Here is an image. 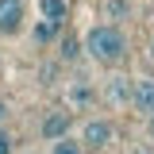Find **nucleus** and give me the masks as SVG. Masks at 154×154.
<instances>
[{
	"mask_svg": "<svg viewBox=\"0 0 154 154\" xmlns=\"http://www.w3.org/2000/svg\"><path fill=\"white\" fill-rule=\"evenodd\" d=\"M85 58H93L96 66L112 69L127 58V35L116 27V23H96L85 31Z\"/></svg>",
	"mask_w": 154,
	"mask_h": 154,
	"instance_id": "nucleus-1",
	"label": "nucleus"
},
{
	"mask_svg": "<svg viewBox=\"0 0 154 154\" xmlns=\"http://www.w3.org/2000/svg\"><path fill=\"white\" fill-rule=\"evenodd\" d=\"M77 139L85 143V150H108V146H112V139H116V127H112V119L93 116V119H85V127H81Z\"/></svg>",
	"mask_w": 154,
	"mask_h": 154,
	"instance_id": "nucleus-2",
	"label": "nucleus"
},
{
	"mask_svg": "<svg viewBox=\"0 0 154 154\" xmlns=\"http://www.w3.org/2000/svg\"><path fill=\"white\" fill-rule=\"evenodd\" d=\"M27 19V4L23 0H0V35H19Z\"/></svg>",
	"mask_w": 154,
	"mask_h": 154,
	"instance_id": "nucleus-3",
	"label": "nucleus"
},
{
	"mask_svg": "<svg viewBox=\"0 0 154 154\" xmlns=\"http://www.w3.org/2000/svg\"><path fill=\"white\" fill-rule=\"evenodd\" d=\"M135 112L150 116L154 112V77H131V96H127Z\"/></svg>",
	"mask_w": 154,
	"mask_h": 154,
	"instance_id": "nucleus-4",
	"label": "nucleus"
},
{
	"mask_svg": "<svg viewBox=\"0 0 154 154\" xmlns=\"http://www.w3.org/2000/svg\"><path fill=\"white\" fill-rule=\"evenodd\" d=\"M69 127H73V116H69V112H62V108H54L50 116H42L38 135H42L46 143H54V139H62V135H69Z\"/></svg>",
	"mask_w": 154,
	"mask_h": 154,
	"instance_id": "nucleus-5",
	"label": "nucleus"
},
{
	"mask_svg": "<svg viewBox=\"0 0 154 154\" xmlns=\"http://www.w3.org/2000/svg\"><path fill=\"white\" fill-rule=\"evenodd\" d=\"M38 16L54 19V23H66L69 19V0H38Z\"/></svg>",
	"mask_w": 154,
	"mask_h": 154,
	"instance_id": "nucleus-6",
	"label": "nucleus"
},
{
	"mask_svg": "<svg viewBox=\"0 0 154 154\" xmlns=\"http://www.w3.org/2000/svg\"><path fill=\"white\" fill-rule=\"evenodd\" d=\"M93 85H89V77H77L73 85H69V104L73 108H85V104H93Z\"/></svg>",
	"mask_w": 154,
	"mask_h": 154,
	"instance_id": "nucleus-7",
	"label": "nucleus"
},
{
	"mask_svg": "<svg viewBox=\"0 0 154 154\" xmlns=\"http://www.w3.org/2000/svg\"><path fill=\"white\" fill-rule=\"evenodd\" d=\"M31 35H35L38 46H46V42H54V38L62 35V23H54V19H42V16H38V23H35V31H31Z\"/></svg>",
	"mask_w": 154,
	"mask_h": 154,
	"instance_id": "nucleus-8",
	"label": "nucleus"
},
{
	"mask_svg": "<svg viewBox=\"0 0 154 154\" xmlns=\"http://www.w3.org/2000/svg\"><path fill=\"white\" fill-rule=\"evenodd\" d=\"M58 46H62V50H58L62 62H81V58H85V38H77V35H66Z\"/></svg>",
	"mask_w": 154,
	"mask_h": 154,
	"instance_id": "nucleus-9",
	"label": "nucleus"
},
{
	"mask_svg": "<svg viewBox=\"0 0 154 154\" xmlns=\"http://www.w3.org/2000/svg\"><path fill=\"white\" fill-rule=\"evenodd\" d=\"M50 154H89V150H85V143H81V139L62 135V139H54V143H50Z\"/></svg>",
	"mask_w": 154,
	"mask_h": 154,
	"instance_id": "nucleus-10",
	"label": "nucleus"
},
{
	"mask_svg": "<svg viewBox=\"0 0 154 154\" xmlns=\"http://www.w3.org/2000/svg\"><path fill=\"white\" fill-rule=\"evenodd\" d=\"M100 12H104V19H123L127 16V0H100Z\"/></svg>",
	"mask_w": 154,
	"mask_h": 154,
	"instance_id": "nucleus-11",
	"label": "nucleus"
},
{
	"mask_svg": "<svg viewBox=\"0 0 154 154\" xmlns=\"http://www.w3.org/2000/svg\"><path fill=\"white\" fill-rule=\"evenodd\" d=\"M12 146H16L12 131H4V127H0V154H12Z\"/></svg>",
	"mask_w": 154,
	"mask_h": 154,
	"instance_id": "nucleus-12",
	"label": "nucleus"
},
{
	"mask_svg": "<svg viewBox=\"0 0 154 154\" xmlns=\"http://www.w3.org/2000/svg\"><path fill=\"white\" fill-rule=\"evenodd\" d=\"M146 131H150V139H154V112L146 116Z\"/></svg>",
	"mask_w": 154,
	"mask_h": 154,
	"instance_id": "nucleus-13",
	"label": "nucleus"
},
{
	"mask_svg": "<svg viewBox=\"0 0 154 154\" xmlns=\"http://www.w3.org/2000/svg\"><path fill=\"white\" fill-rule=\"evenodd\" d=\"M4 116H8V100H0V123H4Z\"/></svg>",
	"mask_w": 154,
	"mask_h": 154,
	"instance_id": "nucleus-14",
	"label": "nucleus"
},
{
	"mask_svg": "<svg viewBox=\"0 0 154 154\" xmlns=\"http://www.w3.org/2000/svg\"><path fill=\"white\" fill-rule=\"evenodd\" d=\"M150 58H154V38H150Z\"/></svg>",
	"mask_w": 154,
	"mask_h": 154,
	"instance_id": "nucleus-15",
	"label": "nucleus"
},
{
	"mask_svg": "<svg viewBox=\"0 0 154 154\" xmlns=\"http://www.w3.org/2000/svg\"><path fill=\"white\" fill-rule=\"evenodd\" d=\"M0 62H4V58H0Z\"/></svg>",
	"mask_w": 154,
	"mask_h": 154,
	"instance_id": "nucleus-16",
	"label": "nucleus"
}]
</instances>
